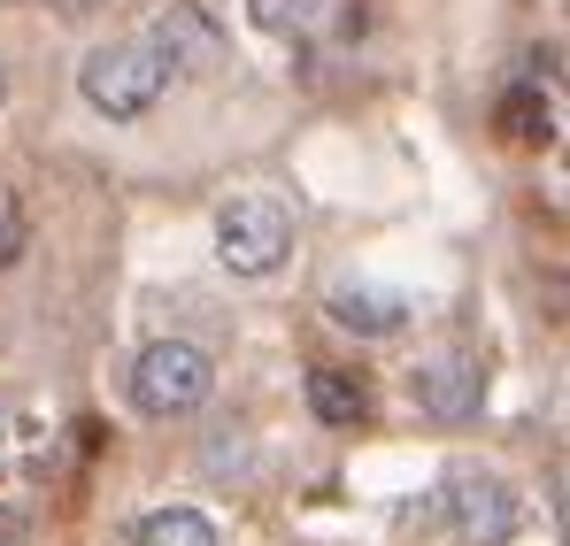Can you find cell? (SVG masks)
<instances>
[{
    "label": "cell",
    "mask_w": 570,
    "mask_h": 546,
    "mask_svg": "<svg viewBox=\"0 0 570 546\" xmlns=\"http://www.w3.org/2000/svg\"><path fill=\"white\" fill-rule=\"evenodd\" d=\"M263 31H285V39H347L363 23L355 0H247Z\"/></svg>",
    "instance_id": "obj_8"
},
{
    "label": "cell",
    "mask_w": 570,
    "mask_h": 546,
    "mask_svg": "<svg viewBox=\"0 0 570 546\" xmlns=\"http://www.w3.org/2000/svg\"><path fill=\"white\" fill-rule=\"evenodd\" d=\"M208 393H216L208 347H193V339H155V347H139V363H131V408H139V416L170 424V416L208 408Z\"/></svg>",
    "instance_id": "obj_3"
},
{
    "label": "cell",
    "mask_w": 570,
    "mask_h": 546,
    "mask_svg": "<svg viewBox=\"0 0 570 546\" xmlns=\"http://www.w3.org/2000/svg\"><path fill=\"white\" fill-rule=\"evenodd\" d=\"M493 123H501V139H509V147H548V139H556V108H548V92H540V86L501 92Z\"/></svg>",
    "instance_id": "obj_10"
},
{
    "label": "cell",
    "mask_w": 570,
    "mask_h": 546,
    "mask_svg": "<svg viewBox=\"0 0 570 546\" xmlns=\"http://www.w3.org/2000/svg\"><path fill=\"white\" fill-rule=\"evenodd\" d=\"M293 255V208L278 192H232L216 208V262L232 277H271Z\"/></svg>",
    "instance_id": "obj_2"
},
{
    "label": "cell",
    "mask_w": 570,
    "mask_h": 546,
    "mask_svg": "<svg viewBox=\"0 0 570 546\" xmlns=\"http://www.w3.org/2000/svg\"><path fill=\"white\" fill-rule=\"evenodd\" d=\"M23 247H31V216H23L16 185H0V270H16V262H23Z\"/></svg>",
    "instance_id": "obj_12"
},
{
    "label": "cell",
    "mask_w": 570,
    "mask_h": 546,
    "mask_svg": "<svg viewBox=\"0 0 570 546\" xmlns=\"http://www.w3.org/2000/svg\"><path fill=\"white\" fill-rule=\"evenodd\" d=\"M131 546H224V539H216V524L200 508H155Z\"/></svg>",
    "instance_id": "obj_11"
},
{
    "label": "cell",
    "mask_w": 570,
    "mask_h": 546,
    "mask_svg": "<svg viewBox=\"0 0 570 546\" xmlns=\"http://www.w3.org/2000/svg\"><path fill=\"white\" fill-rule=\"evenodd\" d=\"M62 16H94V8H108V0H55Z\"/></svg>",
    "instance_id": "obj_13"
},
{
    "label": "cell",
    "mask_w": 570,
    "mask_h": 546,
    "mask_svg": "<svg viewBox=\"0 0 570 546\" xmlns=\"http://www.w3.org/2000/svg\"><path fill=\"white\" fill-rule=\"evenodd\" d=\"M78 92H86V108L108 116V123H139V116H155V100L170 92V70H163V54H155L147 39H131V47H94V54L78 62Z\"/></svg>",
    "instance_id": "obj_1"
},
{
    "label": "cell",
    "mask_w": 570,
    "mask_h": 546,
    "mask_svg": "<svg viewBox=\"0 0 570 546\" xmlns=\"http://www.w3.org/2000/svg\"><path fill=\"white\" fill-rule=\"evenodd\" d=\"M155 54H163V70L178 78H216L224 62H232V39H224V23L200 8V0H170L163 16H155V39H147Z\"/></svg>",
    "instance_id": "obj_4"
},
{
    "label": "cell",
    "mask_w": 570,
    "mask_h": 546,
    "mask_svg": "<svg viewBox=\"0 0 570 546\" xmlns=\"http://www.w3.org/2000/svg\"><path fill=\"white\" fill-rule=\"evenodd\" d=\"M448 516H455V532H463V539H478V546L517 539V524H524L517 493H509L501 477H478V469L448 477Z\"/></svg>",
    "instance_id": "obj_5"
},
{
    "label": "cell",
    "mask_w": 570,
    "mask_h": 546,
    "mask_svg": "<svg viewBox=\"0 0 570 546\" xmlns=\"http://www.w3.org/2000/svg\"><path fill=\"white\" fill-rule=\"evenodd\" d=\"M0 100H8V62H0Z\"/></svg>",
    "instance_id": "obj_14"
},
{
    "label": "cell",
    "mask_w": 570,
    "mask_h": 546,
    "mask_svg": "<svg viewBox=\"0 0 570 546\" xmlns=\"http://www.w3.org/2000/svg\"><path fill=\"white\" fill-rule=\"evenodd\" d=\"M416 400H424V416L463 424V416H478V400H485V369L471 355H440V363L416 369Z\"/></svg>",
    "instance_id": "obj_6"
},
{
    "label": "cell",
    "mask_w": 570,
    "mask_h": 546,
    "mask_svg": "<svg viewBox=\"0 0 570 546\" xmlns=\"http://www.w3.org/2000/svg\"><path fill=\"white\" fill-rule=\"evenodd\" d=\"M324 308H332V324L355 331V339H393V331L409 324V292H393V285H332Z\"/></svg>",
    "instance_id": "obj_7"
},
{
    "label": "cell",
    "mask_w": 570,
    "mask_h": 546,
    "mask_svg": "<svg viewBox=\"0 0 570 546\" xmlns=\"http://www.w3.org/2000/svg\"><path fill=\"white\" fill-rule=\"evenodd\" d=\"M308 408H316V424L355 431V424L371 416V393H363V377H347V369H308Z\"/></svg>",
    "instance_id": "obj_9"
}]
</instances>
